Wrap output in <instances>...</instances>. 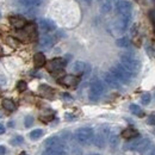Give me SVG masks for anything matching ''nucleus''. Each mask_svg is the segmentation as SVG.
Here are the masks:
<instances>
[{
  "label": "nucleus",
  "instance_id": "4c0bfd02",
  "mask_svg": "<svg viewBox=\"0 0 155 155\" xmlns=\"http://www.w3.org/2000/svg\"><path fill=\"white\" fill-rule=\"evenodd\" d=\"M62 97L66 98V99H68V100H72V97H71V96H68V94H66V93H64V94H62Z\"/></svg>",
  "mask_w": 155,
  "mask_h": 155
},
{
  "label": "nucleus",
  "instance_id": "f257e3e1",
  "mask_svg": "<svg viewBox=\"0 0 155 155\" xmlns=\"http://www.w3.org/2000/svg\"><path fill=\"white\" fill-rule=\"evenodd\" d=\"M120 64L135 77L141 69V61L135 58L133 54H122L120 55Z\"/></svg>",
  "mask_w": 155,
  "mask_h": 155
},
{
  "label": "nucleus",
  "instance_id": "a211bd4d",
  "mask_svg": "<svg viewBox=\"0 0 155 155\" xmlns=\"http://www.w3.org/2000/svg\"><path fill=\"white\" fill-rule=\"evenodd\" d=\"M45 56H44V54L43 53H36L35 54V56H34V63H35V66L39 68V67H43L44 64H45Z\"/></svg>",
  "mask_w": 155,
  "mask_h": 155
},
{
  "label": "nucleus",
  "instance_id": "f8f14e48",
  "mask_svg": "<svg viewBox=\"0 0 155 155\" xmlns=\"http://www.w3.org/2000/svg\"><path fill=\"white\" fill-rule=\"evenodd\" d=\"M79 78L77 75H72V74H68V75H64L63 78H61L58 80V82L63 86H67V87H74L79 84Z\"/></svg>",
  "mask_w": 155,
  "mask_h": 155
},
{
  "label": "nucleus",
  "instance_id": "49530a36",
  "mask_svg": "<svg viewBox=\"0 0 155 155\" xmlns=\"http://www.w3.org/2000/svg\"><path fill=\"white\" fill-rule=\"evenodd\" d=\"M0 17H1V13H0Z\"/></svg>",
  "mask_w": 155,
  "mask_h": 155
},
{
  "label": "nucleus",
  "instance_id": "423d86ee",
  "mask_svg": "<svg viewBox=\"0 0 155 155\" xmlns=\"http://www.w3.org/2000/svg\"><path fill=\"white\" fill-rule=\"evenodd\" d=\"M45 148L47 149H58V150H67V147H66V143L63 142V140H61L58 136H53V137H49L45 143H44Z\"/></svg>",
  "mask_w": 155,
  "mask_h": 155
},
{
  "label": "nucleus",
  "instance_id": "79ce46f5",
  "mask_svg": "<svg viewBox=\"0 0 155 155\" xmlns=\"http://www.w3.org/2000/svg\"><path fill=\"white\" fill-rule=\"evenodd\" d=\"M84 1H86V2H88V4L91 2V0H84Z\"/></svg>",
  "mask_w": 155,
  "mask_h": 155
},
{
  "label": "nucleus",
  "instance_id": "20e7f679",
  "mask_svg": "<svg viewBox=\"0 0 155 155\" xmlns=\"http://www.w3.org/2000/svg\"><path fill=\"white\" fill-rule=\"evenodd\" d=\"M105 92V86L101 81L99 80H94L92 84H91V87H90V99L92 101H97L99 98L103 96V93Z\"/></svg>",
  "mask_w": 155,
  "mask_h": 155
},
{
  "label": "nucleus",
  "instance_id": "a19ab883",
  "mask_svg": "<svg viewBox=\"0 0 155 155\" xmlns=\"http://www.w3.org/2000/svg\"><path fill=\"white\" fill-rule=\"evenodd\" d=\"M111 2H117V1H119V0H110Z\"/></svg>",
  "mask_w": 155,
  "mask_h": 155
},
{
  "label": "nucleus",
  "instance_id": "b1692460",
  "mask_svg": "<svg viewBox=\"0 0 155 155\" xmlns=\"http://www.w3.org/2000/svg\"><path fill=\"white\" fill-rule=\"evenodd\" d=\"M116 44L120 48H128L130 45V39L128 37H122V38H118L116 41Z\"/></svg>",
  "mask_w": 155,
  "mask_h": 155
},
{
  "label": "nucleus",
  "instance_id": "72a5a7b5",
  "mask_svg": "<svg viewBox=\"0 0 155 155\" xmlns=\"http://www.w3.org/2000/svg\"><path fill=\"white\" fill-rule=\"evenodd\" d=\"M72 154L73 155H81L82 154V152H81V149H80V148L74 147V148H73V150H72Z\"/></svg>",
  "mask_w": 155,
  "mask_h": 155
},
{
  "label": "nucleus",
  "instance_id": "7ed1b4c3",
  "mask_svg": "<svg viewBox=\"0 0 155 155\" xmlns=\"http://www.w3.org/2000/svg\"><path fill=\"white\" fill-rule=\"evenodd\" d=\"M75 140L80 144H88L91 141H93L94 131L92 128H81L75 131Z\"/></svg>",
  "mask_w": 155,
  "mask_h": 155
},
{
  "label": "nucleus",
  "instance_id": "39448f33",
  "mask_svg": "<svg viewBox=\"0 0 155 155\" xmlns=\"http://www.w3.org/2000/svg\"><path fill=\"white\" fill-rule=\"evenodd\" d=\"M110 137V128L107 127H103L100 128V130L98 131V134L93 137V142L94 144L99 147V148H103L107 141V138Z\"/></svg>",
  "mask_w": 155,
  "mask_h": 155
},
{
  "label": "nucleus",
  "instance_id": "4be33fe9",
  "mask_svg": "<svg viewBox=\"0 0 155 155\" xmlns=\"http://www.w3.org/2000/svg\"><path fill=\"white\" fill-rule=\"evenodd\" d=\"M20 1L25 7H36L39 6L42 2V0H20Z\"/></svg>",
  "mask_w": 155,
  "mask_h": 155
},
{
  "label": "nucleus",
  "instance_id": "58836bf2",
  "mask_svg": "<svg viewBox=\"0 0 155 155\" xmlns=\"http://www.w3.org/2000/svg\"><path fill=\"white\" fill-rule=\"evenodd\" d=\"M148 155H155V147L152 149V150H150V153H149Z\"/></svg>",
  "mask_w": 155,
  "mask_h": 155
},
{
  "label": "nucleus",
  "instance_id": "e433bc0d",
  "mask_svg": "<svg viewBox=\"0 0 155 155\" xmlns=\"http://www.w3.org/2000/svg\"><path fill=\"white\" fill-rule=\"evenodd\" d=\"M4 133H5V127L2 124H0V135L4 134Z\"/></svg>",
  "mask_w": 155,
  "mask_h": 155
},
{
  "label": "nucleus",
  "instance_id": "a18cd8bd",
  "mask_svg": "<svg viewBox=\"0 0 155 155\" xmlns=\"http://www.w3.org/2000/svg\"><path fill=\"white\" fill-rule=\"evenodd\" d=\"M0 96H1V91H0Z\"/></svg>",
  "mask_w": 155,
  "mask_h": 155
},
{
  "label": "nucleus",
  "instance_id": "37998d69",
  "mask_svg": "<svg viewBox=\"0 0 155 155\" xmlns=\"http://www.w3.org/2000/svg\"><path fill=\"white\" fill-rule=\"evenodd\" d=\"M20 155H28L26 153H23V154H20Z\"/></svg>",
  "mask_w": 155,
  "mask_h": 155
},
{
  "label": "nucleus",
  "instance_id": "f704fd0d",
  "mask_svg": "<svg viewBox=\"0 0 155 155\" xmlns=\"http://www.w3.org/2000/svg\"><path fill=\"white\" fill-rule=\"evenodd\" d=\"M7 41L10 42V44H11V47H17L18 45V43H17V41L15 38H12V37H8L7 38Z\"/></svg>",
  "mask_w": 155,
  "mask_h": 155
},
{
  "label": "nucleus",
  "instance_id": "393cba45",
  "mask_svg": "<svg viewBox=\"0 0 155 155\" xmlns=\"http://www.w3.org/2000/svg\"><path fill=\"white\" fill-rule=\"evenodd\" d=\"M42 155H67L64 150H58V149H45Z\"/></svg>",
  "mask_w": 155,
  "mask_h": 155
},
{
  "label": "nucleus",
  "instance_id": "473e14b6",
  "mask_svg": "<svg viewBox=\"0 0 155 155\" xmlns=\"http://www.w3.org/2000/svg\"><path fill=\"white\" fill-rule=\"evenodd\" d=\"M147 123H148L149 125H155V114H153V115H150V116L148 117Z\"/></svg>",
  "mask_w": 155,
  "mask_h": 155
},
{
  "label": "nucleus",
  "instance_id": "ea45409f",
  "mask_svg": "<svg viewBox=\"0 0 155 155\" xmlns=\"http://www.w3.org/2000/svg\"><path fill=\"white\" fill-rule=\"evenodd\" d=\"M66 117H67V119H73L74 118V116H71V115H66Z\"/></svg>",
  "mask_w": 155,
  "mask_h": 155
},
{
  "label": "nucleus",
  "instance_id": "f3484780",
  "mask_svg": "<svg viewBox=\"0 0 155 155\" xmlns=\"http://www.w3.org/2000/svg\"><path fill=\"white\" fill-rule=\"evenodd\" d=\"M38 90H39V93H41L43 97L53 98V96H54V90H53L51 87L47 86V85H41Z\"/></svg>",
  "mask_w": 155,
  "mask_h": 155
},
{
  "label": "nucleus",
  "instance_id": "cd10ccee",
  "mask_svg": "<svg viewBox=\"0 0 155 155\" xmlns=\"http://www.w3.org/2000/svg\"><path fill=\"white\" fill-rule=\"evenodd\" d=\"M150 100H152L150 93H144V94H142V97H141V103H142L143 105H148V104L150 103Z\"/></svg>",
  "mask_w": 155,
  "mask_h": 155
},
{
  "label": "nucleus",
  "instance_id": "2eb2a0df",
  "mask_svg": "<svg viewBox=\"0 0 155 155\" xmlns=\"http://www.w3.org/2000/svg\"><path fill=\"white\" fill-rule=\"evenodd\" d=\"M72 69H73L74 73L81 74V73H85L87 69H90V67H88V64H86V63L82 62V61H77V62H74Z\"/></svg>",
  "mask_w": 155,
  "mask_h": 155
},
{
  "label": "nucleus",
  "instance_id": "7c9ffc66",
  "mask_svg": "<svg viewBox=\"0 0 155 155\" xmlns=\"http://www.w3.org/2000/svg\"><path fill=\"white\" fill-rule=\"evenodd\" d=\"M26 88H28V85H26V82H25V81H19V82L17 84V90H18L19 92H24V91H26Z\"/></svg>",
  "mask_w": 155,
  "mask_h": 155
},
{
  "label": "nucleus",
  "instance_id": "9d476101",
  "mask_svg": "<svg viewBox=\"0 0 155 155\" xmlns=\"http://www.w3.org/2000/svg\"><path fill=\"white\" fill-rule=\"evenodd\" d=\"M64 66H66V61L63 58H53L51 61H49L47 63V69L51 73H55V72L63 69Z\"/></svg>",
  "mask_w": 155,
  "mask_h": 155
},
{
  "label": "nucleus",
  "instance_id": "ddd939ff",
  "mask_svg": "<svg viewBox=\"0 0 155 155\" xmlns=\"http://www.w3.org/2000/svg\"><path fill=\"white\" fill-rule=\"evenodd\" d=\"M54 43H55V38L50 35H47V34H44L39 38V47L42 49H49L54 45Z\"/></svg>",
  "mask_w": 155,
  "mask_h": 155
},
{
  "label": "nucleus",
  "instance_id": "6e6552de",
  "mask_svg": "<svg viewBox=\"0 0 155 155\" xmlns=\"http://www.w3.org/2000/svg\"><path fill=\"white\" fill-rule=\"evenodd\" d=\"M131 20V15H124V16H118V19L114 23V28L117 32L122 34L124 32L128 26H129V23Z\"/></svg>",
  "mask_w": 155,
  "mask_h": 155
},
{
  "label": "nucleus",
  "instance_id": "bb28decb",
  "mask_svg": "<svg viewBox=\"0 0 155 155\" xmlns=\"http://www.w3.org/2000/svg\"><path fill=\"white\" fill-rule=\"evenodd\" d=\"M111 8H112V4H111V1H110V0H105L104 4H103V6H101L103 12H110Z\"/></svg>",
  "mask_w": 155,
  "mask_h": 155
},
{
  "label": "nucleus",
  "instance_id": "4468645a",
  "mask_svg": "<svg viewBox=\"0 0 155 155\" xmlns=\"http://www.w3.org/2000/svg\"><path fill=\"white\" fill-rule=\"evenodd\" d=\"M104 80H105V82L110 86V87H112V88H120V82L117 80L116 78L114 77L110 72H107V73H104Z\"/></svg>",
  "mask_w": 155,
  "mask_h": 155
},
{
  "label": "nucleus",
  "instance_id": "c85d7f7f",
  "mask_svg": "<svg viewBox=\"0 0 155 155\" xmlns=\"http://www.w3.org/2000/svg\"><path fill=\"white\" fill-rule=\"evenodd\" d=\"M23 141H24V138L21 137V136H15L12 140H11V144H13V146H19L23 143Z\"/></svg>",
  "mask_w": 155,
  "mask_h": 155
},
{
  "label": "nucleus",
  "instance_id": "f03ea898",
  "mask_svg": "<svg viewBox=\"0 0 155 155\" xmlns=\"http://www.w3.org/2000/svg\"><path fill=\"white\" fill-rule=\"evenodd\" d=\"M110 73L114 75V77L116 78L117 80L120 82V84H124V85H128V84H130L131 82V80H133V74H130L120 63H118L116 66H114V67H111V69H110Z\"/></svg>",
  "mask_w": 155,
  "mask_h": 155
},
{
  "label": "nucleus",
  "instance_id": "dca6fc26",
  "mask_svg": "<svg viewBox=\"0 0 155 155\" xmlns=\"http://www.w3.org/2000/svg\"><path fill=\"white\" fill-rule=\"evenodd\" d=\"M10 23H11V25H12L13 28H16V29H23V28L26 25L25 19L19 17V16H13V17H11V18H10Z\"/></svg>",
  "mask_w": 155,
  "mask_h": 155
},
{
  "label": "nucleus",
  "instance_id": "9b49d317",
  "mask_svg": "<svg viewBox=\"0 0 155 155\" xmlns=\"http://www.w3.org/2000/svg\"><path fill=\"white\" fill-rule=\"evenodd\" d=\"M38 26L41 29L42 32L44 34H48L50 31H54L56 29V25L53 20H49V19H39L38 20Z\"/></svg>",
  "mask_w": 155,
  "mask_h": 155
},
{
  "label": "nucleus",
  "instance_id": "6ab92c4d",
  "mask_svg": "<svg viewBox=\"0 0 155 155\" xmlns=\"http://www.w3.org/2000/svg\"><path fill=\"white\" fill-rule=\"evenodd\" d=\"M122 137H124L125 140H133L138 137V133L136 131L135 129H131V128H128L125 130L122 131Z\"/></svg>",
  "mask_w": 155,
  "mask_h": 155
},
{
  "label": "nucleus",
  "instance_id": "412c9836",
  "mask_svg": "<svg viewBox=\"0 0 155 155\" xmlns=\"http://www.w3.org/2000/svg\"><path fill=\"white\" fill-rule=\"evenodd\" d=\"M2 107L6 109L7 111H15L17 106H16V104H15L13 100H11V99H4L2 100Z\"/></svg>",
  "mask_w": 155,
  "mask_h": 155
},
{
  "label": "nucleus",
  "instance_id": "de8ad7c7",
  "mask_svg": "<svg viewBox=\"0 0 155 155\" xmlns=\"http://www.w3.org/2000/svg\"><path fill=\"white\" fill-rule=\"evenodd\" d=\"M154 134H155V130H154Z\"/></svg>",
  "mask_w": 155,
  "mask_h": 155
},
{
  "label": "nucleus",
  "instance_id": "0eeeda50",
  "mask_svg": "<svg viewBox=\"0 0 155 155\" xmlns=\"http://www.w3.org/2000/svg\"><path fill=\"white\" fill-rule=\"evenodd\" d=\"M20 39L23 41H34L37 36V32H36V26L35 24L30 23V24H26L24 28H23V31L19 32Z\"/></svg>",
  "mask_w": 155,
  "mask_h": 155
},
{
  "label": "nucleus",
  "instance_id": "5701e85b",
  "mask_svg": "<svg viewBox=\"0 0 155 155\" xmlns=\"http://www.w3.org/2000/svg\"><path fill=\"white\" fill-rule=\"evenodd\" d=\"M130 111H131V114H134L135 116H138V117H143L144 116V112L141 110V107L138 106V105H136V104H131L130 105Z\"/></svg>",
  "mask_w": 155,
  "mask_h": 155
},
{
  "label": "nucleus",
  "instance_id": "a878e982",
  "mask_svg": "<svg viewBox=\"0 0 155 155\" xmlns=\"http://www.w3.org/2000/svg\"><path fill=\"white\" fill-rule=\"evenodd\" d=\"M43 135V130L42 129H35L30 133V138L31 140H38L41 136Z\"/></svg>",
  "mask_w": 155,
  "mask_h": 155
},
{
  "label": "nucleus",
  "instance_id": "c9c22d12",
  "mask_svg": "<svg viewBox=\"0 0 155 155\" xmlns=\"http://www.w3.org/2000/svg\"><path fill=\"white\" fill-rule=\"evenodd\" d=\"M6 154V148L4 146H0V155H5Z\"/></svg>",
  "mask_w": 155,
  "mask_h": 155
},
{
  "label": "nucleus",
  "instance_id": "aec40b11",
  "mask_svg": "<svg viewBox=\"0 0 155 155\" xmlns=\"http://www.w3.org/2000/svg\"><path fill=\"white\" fill-rule=\"evenodd\" d=\"M150 146V140L149 138H142L138 147L136 148V152H140V153H143L144 150H147Z\"/></svg>",
  "mask_w": 155,
  "mask_h": 155
},
{
  "label": "nucleus",
  "instance_id": "1a4fd4ad",
  "mask_svg": "<svg viewBox=\"0 0 155 155\" xmlns=\"http://www.w3.org/2000/svg\"><path fill=\"white\" fill-rule=\"evenodd\" d=\"M131 10H133V6L127 0H119L116 2V12L118 13V16L131 15Z\"/></svg>",
  "mask_w": 155,
  "mask_h": 155
},
{
  "label": "nucleus",
  "instance_id": "c03bdc74",
  "mask_svg": "<svg viewBox=\"0 0 155 155\" xmlns=\"http://www.w3.org/2000/svg\"><path fill=\"white\" fill-rule=\"evenodd\" d=\"M91 155H100V154H91Z\"/></svg>",
  "mask_w": 155,
  "mask_h": 155
},
{
  "label": "nucleus",
  "instance_id": "c756f323",
  "mask_svg": "<svg viewBox=\"0 0 155 155\" xmlns=\"http://www.w3.org/2000/svg\"><path fill=\"white\" fill-rule=\"evenodd\" d=\"M109 142H110L111 147H116L117 144H118V136L115 135V134L110 135V137H109Z\"/></svg>",
  "mask_w": 155,
  "mask_h": 155
},
{
  "label": "nucleus",
  "instance_id": "2f4dec72",
  "mask_svg": "<svg viewBox=\"0 0 155 155\" xmlns=\"http://www.w3.org/2000/svg\"><path fill=\"white\" fill-rule=\"evenodd\" d=\"M32 124H34V117L32 116L25 117V127H26V128H30Z\"/></svg>",
  "mask_w": 155,
  "mask_h": 155
}]
</instances>
